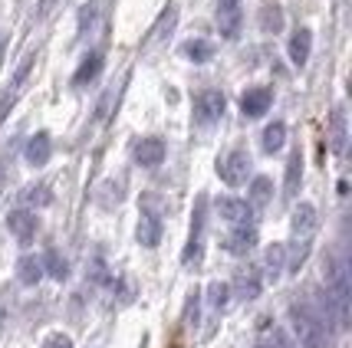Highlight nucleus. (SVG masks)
Wrapping results in <instances>:
<instances>
[{
	"label": "nucleus",
	"instance_id": "f257e3e1",
	"mask_svg": "<svg viewBox=\"0 0 352 348\" xmlns=\"http://www.w3.org/2000/svg\"><path fill=\"white\" fill-rule=\"evenodd\" d=\"M326 292L336 305V318H339V329H349V318H352V276H349V263L333 253L326 259Z\"/></svg>",
	"mask_w": 352,
	"mask_h": 348
},
{
	"label": "nucleus",
	"instance_id": "f03ea898",
	"mask_svg": "<svg viewBox=\"0 0 352 348\" xmlns=\"http://www.w3.org/2000/svg\"><path fill=\"white\" fill-rule=\"evenodd\" d=\"M290 329L296 338V348H329V332L322 329V322L313 316L307 303L290 305Z\"/></svg>",
	"mask_w": 352,
	"mask_h": 348
},
{
	"label": "nucleus",
	"instance_id": "7ed1b4c3",
	"mask_svg": "<svg viewBox=\"0 0 352 348\" xmlns=\"http://www.w3.org/2000/svg\"><path fill=\"white\" fill-rule=\"evenodd\" d=\"M217 174H221V181L230 184V187L244 184L247 174H250V154L241 152V148L228 152L224 158H221V161H217Z\"/></svg>",
	"mask_w": 352,
	"mask_h": 348
},
{
	"label": "nucleus",
	"instance_id": "20e7f679",
	"mask_svg": "<svg viewBox=\"0 0 352 348\" xmlns=\"http://www.w3.org/2000/svg\"><path fill=\"white\" fill-rule=\"evenodd\" d=\"M224 108H228L224 92L208 89V92H201L198 99H195V119H198L201 125H211V121H217L221 115H224Z\"/></svg>",
	"mask_w": 352,
	"mask_h": 348
},
{
	"label": "nucleus",
	"instance_id": "39448f33",
	"mask_svg": "<svg viewBox=\"0 0 352 348\" xmlns=\"http://www.w3.org/2000/svg\"><path fill=\"white\" fill-rule=\"evenodd\" d=\"M217 213L228 220L230 227H250V220H254V207L241 200V197H221L217 200Z\"/></svg>",
	"mask_w": 352,
	"mask_h": 348
},
{
	"label": "nucleus",
	"instance_id": "423d86ee",
	"mask_svg": "<svg viewBox=\"0 0 352 348\" xmlns=\"http://www.w3.org/2000/svg\"><path fill=\"white\" fill-rule=\"evenodd\" d=\"M7 230H10V237H16L20 243H30L33 237H36V217H33L27 207L10 211L7 213Z\"/></svg>",
	"mask_w": 352,
	"mask_h": 348
},
{
	"label": "nucleus",
	"instance_id": "0eeeda50",
	"mask_svg": "<svg viewBox=\"0 0 352 348\" xmlns=\"http://www.w3.org/2000/svg\"><path fill=\"white\" fill-rule=\"evenodd\" d=\"M316 227H320L316 207H313V204H300V207L293 211V233H296V240L309 243V237L316 233Z\"/></svg>",
	"mask_w": 352,
	"mask_h": 348
},
{
	"label": "nucleus",
	"instance_id": "6e6552de",
	"mask_svg": "<svg viewBox=\"0 0 352 348\" xmlns=\"http://www.w3.org/2000/svg\"><path fill=\"white\" fill-rule=\"evenodd\" d=\"M30 66H33V56H27V60L20 62V69H16V76H14V82L7 86V89L0 92V125H3V119H7V112L14 108V102H16V89L23 86V79L30 76Z\"/></svg>",
	"mask_w": 352,
	"mask_h": 348
},
{
	"label": "nucleus",
	"instance_id": "1a4fd4ad",
	"mask_svg": "<svg viewBox=\"0 0 352 348\" xmlns=\"http://www.w3.org/2000/svg\"><path fill=\"white\" fill-rule=\"evenodd\" d=\"M221 243H224V250H228V253H234V257H244L247 250L257 243V230H254V227H234Z\"/></svg>",
	"mask_w": 352,
	"mask_h": 348
},
{
	"label": "nucleus",
	"instance_id": "9d476101",
	"mask_svg": "<svg viewBox=\"0 0 352 348\" xmlns=\"http://www.w3.org/2000/svg\"><path fill=\"white\" fill-rule=\"evenodd\" d=\"M135 161L145 167H155L165 161V145L158 141V138H145V141H138L135 145Z\"/></svg>",
	"mask_w": 352,
	"mask_h": 348
},
{
	"label": "nucleus",
	"instance_id": "9b49d317",
	"mask_svg": "<svg viewBox=\"0 0 352 348\" xmlns=\"http://www.w3.org/2000/svg\"><path fill=\"white\" fill-rule=\"evenodd\" d=\"M234 292L237 299H257L261 296V276L257 270H241L234 276Z\"/></svg>",
	"mask_w": 352,
	"mask_h": 348
},
{
	"label": "nucleus",
	"instance_id": "f8f14e48",
	"mask_svg": "<svg viewBox=\"0 0 352 348\" xmlns=\"http://www.w3.org/2000/svg\"><path fill=\"white\" fill-rule=\"evenodd\" d=\"M287 270V246L274 243L267 253H263V276L267 279H280V272Z\"/></svg>",
	"mask_w": 352,
	"mask_h": 348
},
{
	"label": "nucleus",
	"instance_id": "ddd939ff",
	"mask_svg": "<svg viewBox=\"0 0 352 348\" xmlns=\"http://www.w3.org/2000/svg\"><path fill=\"white\" fill-rule=\"evenodd\" d=\"M50 154H53V148H50V135L46 132H40V135H33L30 141H27V161L30 165H46L50 161Z\"/></svg>",
	"mask_w": 352,
	"mask_h": 348
},
{
	"label": "nucleus",
	"instance_id": "4468645a",
	"mask_svg": "<svg viewBox=\"0 0 352 348\" xmlns=\"http://www.w3.org/2000/svg\"><path fill=\"white\" fill-rule=\"evenodd\" d=\"M158 240H162V220L155 213H142V220H138V243L142 246H155Z\"/></svg>",
	"mask_w": 352,
	"mask_h": 348
},
{
	"label": "nucleus",
	"instance_id": "2eb2a0df",
	"mask_svg": "<svg viewBox=\"0 0 352 348\" xmlns=\"http://www.w3.org/2000/svg\"><path fill=\"white\" fill-rule=\"evenodd\" d=\"M16 276H20L23 286H36V283L43 279V263H40L36 257H20V263H16Z\"/></svg>",
	"mask_w": 352,
	"mask_h": 348
},
{
	"label": "nucleus",
	"instance_id": "dca6fc26",
	"mask_svg": "<svg viewBox=\"0 0 352 348\" xmlns=\"http://www.w3.org/2000/svg\"><path fill=\"white\" fill-rule=\"evenodd\" d=\"M309 43H313L309 30H296L290 36V60L296 62V66H303V62L309 60Z\"/></svg>",
	"mask_w": 352,
	"mask_h": 348
},
{
	"label": "nucleus",
	"instance_id": "f3484780",
	"mask_svg": "<svg viewBox=\"0 0 352 348\" xmlns=\"http://www.w3.org/2000/svg\"><path fill=\"white\" fill-rule=\"evenodd\" d=\"M329 135H333V148H336V154L346 152V108H333Z\"/></svg>",
	"mask_w": 352,
	"mask_h": 348
},
{
	"label": "nucleus",
	"instance_id": "a211bd4d",
	"mask_svg": "<svg viewBox=\"0 0 352 348\" xmlns=\"http://www.w3.org/2000/svg\"><path fill=\"white\" fill-rule=\"evenodd\" d=\"M244 112L247 115H263L267 112V106H270V92L267 89H250V92H244Z\"/></svg>",
	"mask_w": 352,
	"mask_h": 348
},
{
	"label": "nucleus",
	"instance_id": "6ab92c4d",
	"mask_svg": "<svg viewBox=\"0 0 352 348\" xmlns=\"http://www.w3.org/2000/svg\"><path fill=\"white\" fill-rule=\"evenodd\" d=\"M217 30H221V36H237V30H241V7L217 10Z\"/></svg>",
	"mask_w": 352,
	"mask_h": 348
},
{
	"label": "nucleus",
	"instance_id": "aec40b11",
	"mask_svg": "<svg viewBox=\"0 0 352 348\" xmlns=\"http://www.w3.org/2000/svg\"><path fill=\"white\" fill-rule=\"evenodd\" d=\"M283 141H287V125L283 121H270L263 128V152H280Z\"/></svg>",
	"mask_w": 352,
	"mask_h": 348
},
{
	"label": "nucleus",
	"instance_id": "412c9836",
	"mask_svg": "<svg viewBox=\"0 0 352 348\" xmlns=\"http://www.w3.org/2000/svg\"><path fill=\"white\" fill-rule=\"evenodd\" d=\"M99 16H102V0L82 3V7H79V33H89L92 27L99 23Z\"/></svg>",
	"mask_w": 352,
	"mask_h": 348
},
{
	"label": "nucleus",
	"instance_id": "4be33fe9",
	"mask_svg": "<svg viewBox=\"0 0 352 348\" xmlns=\"http://www.w3.org/2000/svg\"><path fill=\"white\" fill-rule=\"evenodd\" d=\"M250 200L257 204V207H263L267 200H274V184H270V178H254L250 181ZM250 204V207H254Z\"/></svg>",
	"mask_w": 352,
	"mask_h": 348
},
{
	"label": "nucleus",
	"instance_id": "5701e85b",
	"mask_svg": "<svg viewBox=\"0 0 352 348\" xmlns=\"http://www.w3.org/2000/svg\"><path fill=\"white\" fill-rule=\"evenodd\" d=\"M261 27L267 33H280L283 30V10L276 7V3H267L261 10Z\"/></svg>",
	"mask_w": 352,
	"mask_h": 348
},
{
	"label": "nucleus",
	"instance_id": "b1692460",
	"mask_svg": "<svg viewBox=\"0 0 352 348\" xmlns=\"http://www.w3.org/2000/svg\"><path fill=\"white\" fill-rule=\"evenodd\" d=\"M300 174H303V158L300 152L290 154V161H287V194H296V187H300Z\"/></svg>",
	"mask_w": 352,
	"mask_h": 348
},
{
	"label": "nucleus",
	"instance_id": "393cba45",
	"mask_svg": "<svg viewBox=\"0 0 352 348\" xmlns=\"http://www.w3.org/2000/svg\"><path fill=\"white\" fill-rule=\"evenodd\" d=\"M40 263H43V272H50L53 279H66V272H69L66 259H63L60 253H56V250H50V253H46V257L40 259Z\"/></svg>",
	"mask_w": 352,
	"mask_h": 348
},
{
	"label": "nucleus",
	"instance_id": "a878e982",
	"mask_svg": "<svg viewBox=\"0 0 352 348\" xmlns=\"http://www.w3.org/2000/svg\"><path fill=\"white\" fill-rule=\"evenodd\" d=\"M20 200L27 204V207H43V204H50V191H46L43 184H30V187H23V194H20Z\"/></svg>",
	"mask_w": 352,
	"mask_h": 348
},
{
	"label": "nucleus",
	"instance_id": "bb28decb",
	"mask_svg": "<svg viewBox=\"0 0 352 348\" xmlns=\"http://www.w3.org/2000/svg\"><path fill=\"white\" fill-rule=\"evenodd\" d=\"M99 66H102V56H96V53H92L89 60H82V66H79V73H76V82H79V86H82V82H89V79H96Z\"/></svg>",
	"mask_w": 352,
	"mask_h": 348
},
{
	"label": "nucleus",
	"instance_id": "cd10ccee",
	"mask_svg": "<svg viewBox=\"0 0 352 348\" xmlns=\"http://www.w3.org/2000/svg\"><path fill=\"white\" fill-rule=\"evenodd\" d=\"M263 338H267V345H270V348H296V342H293L283 329H270Z\"/></svg>",
	"mask_w": 352,
	"mask_h": 348
},
{
	"label": "nucleus",
	"instance_id": "c85d7f7f",
	"mask_svg": "<svg viewBox=\"0 0 352 348\" xmlns=\"http://www.w3.org/2000/svg\"><path fill=\"white\" fill-rule=\"evenodd\" d=\"M208 299H211V309H224V303H228V286L214 283V286L208 289Z\"/></svg>",
	"mask_w": 352,
	"mask_h": 348
},
{
	"label": "nucleus",
	"instance_id": "c756f323",
	"mask_svg": "<svg viewBox=\"0 0 352 348\" xmlns=\"http://www.w3.org/2000/svg\"><path fill=\"white\" fill-rule=\"evenodd\" d=\"M43 348H73V338H69V335H63V332H56V335H46Z\"/></svg>",
	"mask_w": 352,
	"mask_h": 348
},
{
	"label": "nucleus",
	"instance_id": "7c9ffc66",
	"mask_svg": "<svg viewBox=\"0 0 352 348\" xmlns=\"http://www.w3.org/2000/svg\"><path fill=\"white\" fill-rule=\"evenodd\" d=\"M208 53H211L208 46H188V56H198V60H204Z\"/></svg>",
	"mask_w": 352,
	"mask_h": 348
},
{
	"label": "nucleus",
	"instance_id": "2f4dec72",
	"mask_svg": "<svg viewBox=\"0 0 352 348\" xmlns=\"http://www.w3.org/2000/svg\"><path fill=\"white\" fill-rule=\"evenodd\" d=\"M53 3H56V0H40V3H36V7H40V16L50 14V10H53Z\"/></svg>",
	"mask_w": 352,
	"mask_h": 348
},
{
	"label": "nucleus",
	"instance_id": "473e14b6",
	"mask_svg": "<svg viewBox=\"0 0 352 348\" xmlns=\"http://www.w3.org/2000/svg\"><path fill=\"white\" fill-rule=\"evenodd\" d=\"M228 7H241V0H217V10H228Z\"/></svg>",
	"mask_w": 352,
	"mask_h": 348
},
{
	"label": "nucleus",
	"instance_id": "72a5a7b5",
	"mask_svg": "<svg viewBox=\"0 0 352 348\" xmlns=\"http://www.w3.org/2000/svg\"><path fill=\"white\" fill-rule=\"evenodd\" d=\"M254 348H270V345H267V338H257V345Z\"/></svg>",
	"mask_w": 352,
	"mask_h": 348
},
{
	"label": "nucleus",
	"instance_id": "f704fd0d",
	"mask_svg": "<svg viewBox=\"0 0 352 348\" xmlns=\"http://www.w3.org/2000/svg\"><path fill=\"white\" fill-rule=\"evenodd\" d=\"M0 191H3V165H0Z\"/></svg>",
	"mask_w": 352,
	"mask_h": 348
}]
</instances>
